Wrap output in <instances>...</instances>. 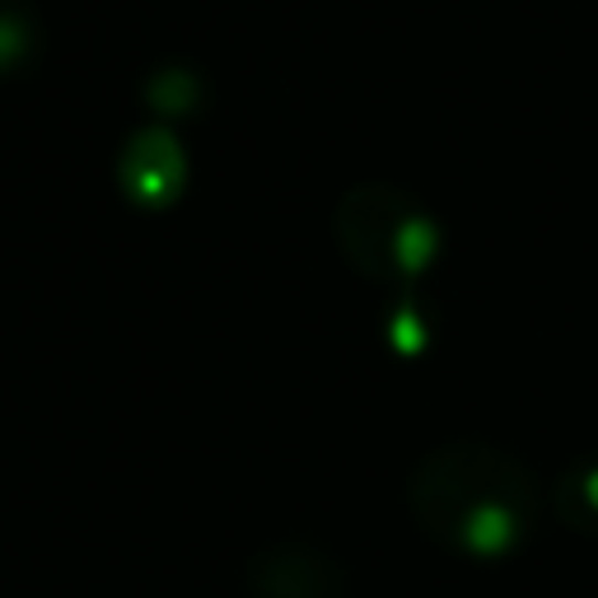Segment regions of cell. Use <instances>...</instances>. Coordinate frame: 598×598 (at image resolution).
I'll return each instance as SVG.
<instances>
[{"mask_svg":"<svg viewBox=\"0 0 598 598\" xmlns=\"http://www.w3.org/2000/svg\"><path fill=\"white\" fill-rule=\"evenodd\" d=\"M412 510L426 533L468 556H505L533 533V477L487 445H449L412 477Z\"/></svg>","mask_w":598,"mask_h":598,"instance_id":"obj_1","label":"cell"},{"mask_svg":"<svg viewBox=\"0 0 598 598\" xmlns=\"http://www.w3.org/2000/svg\"><path fill=\"white\" fill-rule=\"evenodd\" d=\"M337 238L355 267L374 281H416L440 253V229L393 188H355L337 206Z\"/></svg>","mask_w":598,"mask_h":598,"instance_id":"obj_2","label":"cell"},{"mask_svg":"<svg viewBox=\"0 0 598 598\" xmlns=\"http://www.w3.org/2000/svg\"><path fill=\"white\" fill-rule=\"evenodd\" d=\"M556 514H562L570 528L598 537V463L570 468L562 482H556Z\"/></svg>","mask_w":598,"mask_h":598,"instance_id":"obj_3","label":"cell"}]
</instances>
